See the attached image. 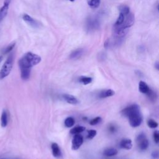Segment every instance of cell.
Listing matches in <instances>:
<instances>
[{"label": "cell", "instance_id": "603a6c76", "mask_svg": "<svg viewBox=\"0 0 159 159\" xmlns=\"http://www.w3.org/2000/svg\"><path fill=\"white\" fill-rule=\"evenodd\" d=\"M92 80H93L92 78L88 77V76H80L79 78L80 82H81L83 84H89L90 83H91Z\"/></svg>", "mask_w": 159, "mask_h": 159}, {"label": "cell", "instance_id": "d6986e66", "mask_svg": "<svg viewBox=\"0 0 159 159\" xmlns=\"http://www.w3.org/2000/svg\"><path fill=\"white\" fill-rule=\"evenodd\" d=\"M85 130V127L83 126H81V125H78L76 126L75 127H73V129H71L70 130V133L71 134H78L82 132H83Z\"/></svg>", "mask_w": 159, "mask_h": 159}, {"label": "cell", "instance_id": "5b68a950", "mask_svg": "<svg viewBox=\"0 0 159 159\" xmlns=\"http://www.w3.org/2000/svg\"><path fill=\"white\" fill-rule=\"evenodd\" d=\"M100 26V20L97 17H90L86 20V29L91 32L98 30Z\"/></svg>", "mask_w": 159, "mask_h": 159}, {"label": "cell", "instance_id": "7a4b0ae2", "mask_svg": "<svg viewBox=\"0 0 159 159\" xmlns=\"http://www.w3.org/2000/svg\"><path fill=\"white\" fill-rule=\"evenodd\" d=\"M135 17L132 13H129L125 16L123 22L117 26H114V36L117 38H122L129 30V29L134 24Z\"/></svg>", "mask_w": 159, "mask_h": 159}, {"label": "cell", "instance_id": "d590c367", "mask_svg": "<svg viewBox=\"0 0 159 159\" xmlns=\"http://www.w3.org/2000/svg\"></svg>", "mask_w": 159, "mask_h": 159}, {"label": "cell", "instance_id": "1f68e13d", "mask_svg": "<svg viewBox=\"0 0 159 159\" xmlns=\"http://www.w3.org/2000/svg\"><path fill=\"white\" fill-rule=\"evenodd\" d=\"M155 68L157 69V70H158L159 69V65H158V62H157L156 63H155Z\"/></svg>", "mask_w": 159, "mask_h": 159}, {"label": "cell", "instance_id": "4dcf8cb0", "mask_svg": "<svg viewBox=\"0 0 159 159\" xmlns=\"http://www.w3.org/2000/svg\"><path fill=\"white\" fill-rule=\"evenodd\" d=\"M109 130L111 132H115L116 131V127L114 126V125H111L109 127Z\"/></svg>", "mask_w": 159, "mask_h": 159}, {"label": "cell", "instance_id": "83f0119b", "mask_svg": "<svg viewBox=\"0 0 159 159\" xmlns=\"http://www.w3.org/2000/svg\"><path fill=\"white\" fill-rule=\"evenodd\" d=\"M101 117H96L89 121V124L91 125H96L98 123H99L101 122Z\"/></svg>", "mask_w": 159, "mask_h": 159}, {"label": "cell", "instance_id": "e0dca14e", "mask_svg": "<svg viewBox=\"0 0 159 159\" xmlns=\"http://www.w3.org/2000/svg\"><path fill=\"white\" fill-rule=\"evenodd\" d=\"M20 76L24 80H27L29 78L30 75V69H20Z\"/></svg>", "mask_w": 159, "mask_h": 159}, {"label": "cell", "instance_id": "9a60e30c", "mask_svg": "<svg viewBox=\"0 0 159 159\" xmlns=\"http://www.w3.org/2000/svg\"><path fill=\"white\" fill-rule=\"evenodd\" d=\"M139 89L140 93L143 94H147L149 91L150 88L148 87V86L146 83H145L144 81H140L139 84Z\"/></svg>", "mask_w": 159, "mask_h": 159}, {"label": "cell", "instance_id": "4316f807", "mask_svg": "<svg viewBox=\"0 0 159 159\" xmlns=\"http://www.w3.org/2000/svg\"><path fill=\"white\" fill-rule=\"evenodd\" d=\"M97 132H96V130H89L88 131V135H87V138L89 139H93L96 135Z\"/></svg>", "mask_w": 159, "mask_h": 159}, {"label": "cell", "instance_id": "ba28073f", "mask_svg": "<svg viewBox=\"0 0 159 159\" xmlns=\"http://www.w3.org/2000/svg\"><path fill=\"white\" fill-rule=\"evenodd\" d=\"M83 142V137L82 135L78 134H75L72 139V149L78 150Z\"/></svg>", "mask_w": 159, "mask_h": 159}, {"label": "cell", "instance_id": "cb8c5ba5", "mask_svg": "<svg viewBox=\"0 0 159 159\" xmlns=\"http://www.w3.org/2000/svg\"><path fill=\"white\" fill-rule=\"evenodd\" d=\"M15 45H16V42H13L12 43H11L9 45H8L4 50H3V54L5 55V54H7L8 53H9L10 52L12 51V50H13V48H14L15 47Z\"/></svg>", "mask_w": 159, "mask_h": 159}, {"label": "cell", "instance_id": "836d02e7", "mask_svg": "<svg viewBox=\"0 0 159 159\" xmlns=\"http://www.w3.org/2000/svg\"><path fill=\"white\" fill-rule=\"evenodd\" d=\"M69 1H72V2H73V1H74L75 0H69Z\"/></svg>", "mask_w": 159, "mask_h": 159}, {"label": "cell", "instance_id": "e575fe53", "mask_svg": "<svg viewBox=\"0 0 159 159\" xmlns=\"http://www.w3.org/2000/svg\"><path fill=\"white\" fill-rule=\"evenodd\" d=\"M5 1H10V0H5Z\"/></svg>", "mask_w": 159, "mask_h": 159}, {"label": "cell", "instance_id": "7c38bea8", "mask_svg": "<svg viewBox=\"0 0 159 159\" xmlns=\"http://www.w3.org/2000/svg\"><path fill=\"white\" fill-rule=\"evenodd\" d=\"M51 147H52V150L53 155L55 157L58 158V157H61V151H60V148H59V146L58 145L57 143H52V145H51Z\"/></svg>", "mask_w": 159, "mask_h": 159}, {"label": "cell", "instance_id": "30bf717a", "mask_svg": "<svg viewBox=\"0 0 159 159\" xmlns=\"http://www.w3.org/2000/svg\"><path fill=\"white\" fill-rule=\"evenodd\" d=\"M63 98L68 103H70L71 104H76L78 103V100L77 99V98L73 95L65 94L63 95Z\"/></svg>", "mask_w": 159, "mask_h": 159}, {"label": "cell", "instance_id": "52a82bcc", "mask_svg": "<svg viewBox=\"0 0 159 159\" xmlns=\"http://www.w3.org/2000/svg\"><path fill=\"white\" fill-rule=\"evenodd\" d=\"M22 19L27 24H28L30 26L34 28H39L40 27V22L38 20L32 18L29 14H23Z\"/></svg>", "mask_w": 159, "mask_h": 159}, {"label": "cell", "instance_id": "2e32d148", "mask_svg": "<svg viewBox=\"0 0 159 159\" xmlns=\"http://www.w3.org/2000/svg\"><path fill=\"white\" fill-rule=\"evenodd\" d=\"M83 53V48H78L74 50L70 56L71 59H76L80 58Z\"/></svg>", "mask_w": 159, "mask_h": 159}, {"label": "cell", "instance_id": "8fae6325", "mask_svg": "<svg viewBox=\"0 0 159 159\" xmlns=\"http://www.w3.org/2000/svg\"><path fill=\"white\" fill-rule=\"evenodd\" d=\"M120 148L126 149V150L130 149L132 147V140L130 139H122L120 142Z\"/></svg>", "mask_w": 159, "mask_h": 159}, {"label": "cell", "instance_id": "44dd1931", "mask_svg": "<svg viewBox=\"0 0 159 159\" xmlns=\"http://www.w3.org/2000/svg\"><path fill=\"white\" fill-rule=\"evenodd\" d=\"M75 120L72 117H67L65 120V125L66 127H71L74 125Z\"/></svg>", "mask_w": 159, "mask_h": 159}, {"label": "cell", "instance_id": "ac0fdd59", "mask_svg": "<svg viewBox=\"0 0 159 159\" xmlns=\"http://www.w3.org/2000/svg\"><path fill=\"white\" fill-rule=\"evenodd\" d=\"M117 153V150L114 148H109L104 151V155L107 157L114 156Z\"/></svg>", "mask_w": 159, "mask_h": 159}, {"label": "cell", "instance_id": "ffe728a7", "mask_svg": "<svg viewBox=\"0 0 159 159\" xmlns=\"http://www.w3.org/2000/svg\"><path fill=\"white\" fill-rule=\"evenodd\" d=\"M87 2L89 7L93 9H96L99 7L101 0H87Z\"/></svg>", "mask_w": 159, "mask_h": 159}, {"label": "cell", "instance_id": "9c48e42d", "mask_svg": "<svg viewBox=\"0 0 159 159\" xmlns=\"http://www.w3.org/2000/svg\"><path fill=\"white\" fill-rule=\"evenodd\" d=\"M9 2L10 1H5L4 2V5L0 8V22L4 19V17L7 14L9 7Z\"/></svg>", "mask_w": 159, "mask_h": 159}, {"label": "cell", "instance_id": "7402d4cb", "mask_svg": "<svg viewBox=\"0 0 159 159\" xmlns=\"http://www.w3.org/2000/svg\"><path fill=\"white\" fill-rule=\"evenodd\" d=\"M119 10L120 13L124 14V15H127L128 14L130 13V9L129 7L126 6V5H121L119 7Z\"/></svg>", "mask_w": 159, "mask_h": 159}, {"label": "cell", "instance_id": "484cf974", "mask_svg": "<svg viewBox=\"0 0 159 159\" xmlns=\"http://www.w3.org/2000/svg\"><path fill=\"white\" fill-rule=\"evenodd\" d=\"M147 125L150 128H152V129H154L158 127V123L155 120L152 119H148L147 120Z\"/></svg>", "mask_w": 159, "mask_h": 159}, {"label": "cell", "instance_id": "d6a6232c", "mask_svg": "<svg viewBox=\"0 0 159 159\" xmlns=\"http://www.w3.org/2000/svg\"><path fill=\"white\" fill-rule=\"evenodd\" d=\"M2 60V56H0V63L1 62Z\"/></svg>", "mask_w": 159, "mask_h": 159}, {"label": "cell", "instance_id": "f546056e", "mask_svg": "<svg viewBox=\"0 0 159 159\" xmlns=\"http://www.w3.org/2000/svg\"><path fill=\"white\" fill-rule=\"evenodd\" d=\"M152 157L153 159H157L158 158V151H153L152 153Z\"/></svg>", "mask_w": 159, "mask_h": 159}, {"label": "cell", "instance_id": "4fadbf2b", "mask_svg": "<svg viewBox=\"0 0 159 159\" xmlns=\"http://www.w3.org/2000/svg\"><path fill=\"white\" fill-rule=\"evenodd\" d=\"M8 123L7 113L5 109L2 110L1 116V125L2 127H6Z\"/></svg>", "mask_w": 159, "mask_h": 159}, {"label": "cell", "instance_id": "f1b7e54d", "mask_svg": "<svg viewBox=\"0 0 159 159\" xmlns=\"http://www.w3.org/2000/svg\"><path fill=\"white\" fill-rule=\"evenodd\" d=\"M153 140L155 142V143H158L159 142V134L157 130L154 132V133L153 134Z\"/></svg>", "mask_w": 159, "mask_h": 159}, {"label": "cell", "instance_id": "3957f363", "mask_svg": "<svg viewBox=\"0 0 159 159\" xmlns=\"http://www.w3.org/2000/svg\"><path fill=\"white\" fill-rule=\"evenodd\" d=\"M41 61V57L32 52L25 53L19 60L20 69H30Z\"/></svg>", "mask_w": 159, "mask_h": 159}, {"label": "cell", "instance_id": "8992f818", "mask_svg": "<svg viewBox=\"0 0 159 159\" xmlns=\"http://www.w3.org/2000/svg\"><path fill=\"white\" fill-rule=\"evenodd\" d=\"M137 143L138 144L139 148L141 150H146L149 145L148 139L146 137V135L143 133H140L137 137Z\"/></svg>", "mask_w": 159, "mask_h": 159}, {"label": "cell", "instance_id": "d4e9b609", "mask_svg": "<svg viewBox=\"0 0 159 159\" xmlns=\"http://www.w3.org/2000/svg\"><path fill=\"white\" fill-rule=\"evenodd\" d=\"M147 95V96L148 97V98L152 101H155L156 99H157V94L155 91H153V90H152L151 89H149V91H148V93L146 94Z\"/></svg>", "mask_w": 159, "mask_h": 159}, {"label": "cell", "instance_id": "6da1fadb", "mask_svg": "<svg viewBox=\"0 0 159 159\" xmlns=\"http://www.w3.org/2000/svg\"><path fill=\"white\" fill-rule=\"evenodd\" d=\"M122 114L127 117L130 125L133 127L139 126L142 122V116L140 107L137 104H132L125 108L122 111Z\"/></svg>", "mask_w": 159, "mask_h": 159}, {"label": "cell", "instance_id": "277c9868", "mask_svg": "<svg viewBox=\"0 0 159 159\" xmlns=\"http://www.w3.org/2000/svg\"><path fill=\"white\" fill-rule=\"evenodd\" d=\"M14 54H10L0 70V80L4 79L11 73L14 63Z\"/></svg>", "mask_w": 159, "mask_h": 159}, {"label": "cell", "instance_id": "5bb4252c", "mask_svg": "<svg viewBox=\"0 0 159 159\" xmlns=\"http://www.w3.org/2000/svg\"><path fill=\"white\" fill-rule=\"evenodd\" d=\"M114 94H115V92L112 89H106V90L101 91L99 93V97L100 98H104L111 97L113 96Z\"/></svg>", "mask_w": 159, "mask_h": 159}]
</instances>
